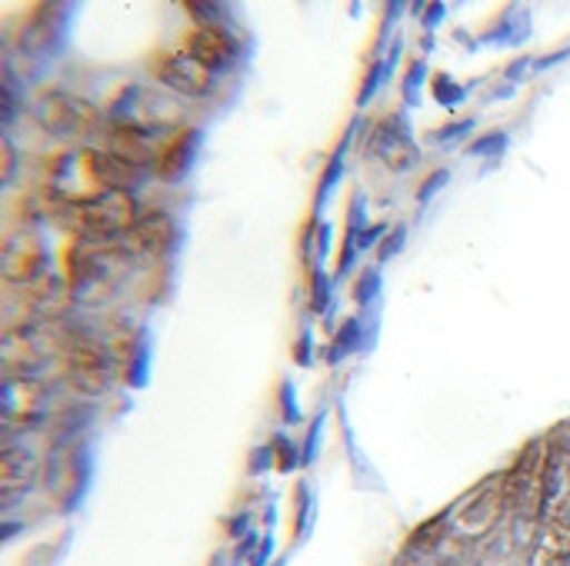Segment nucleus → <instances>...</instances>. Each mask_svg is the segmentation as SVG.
<instances>
[{
	"label": "nucleus",
	"mask_w": 570,
	"mask_h": 566,
	"mask_svg": "<svg viewBox=\"0 0 570 566\" xmlns=\"http://www.w3.org/2000/svg\"><path fill=\"white\" fill-rule=\"evenodd\" d=\"M127 267H130V254L117 240L77 237L67 254L70 300L83 307L104 304L117 290V284L127 277Z\"/></svg>",
	"instance_id": "obj_1"
},
{
	"label": "nucleus",
	"mask_w": 570,
	"mask_h": 566,
	"mask_svg": "<svg viewBox=\"0 0 570 566\" xmlns=\"http://www.w3.org/2000/svg\"><path fill=\"white\" fill-rule=\"evenodd\" d=\"M70 330L63 320H17L7 324L0 337L3 377L7 374H33L53 357H63L70 344Z\"/></svg>",
	"instance_id": "obj_2"
},
{
	"label": "nucleus",
	"mask_w": 570,
	"mask_h": 566,
	"mask_svg": "<svg viewBox=\"0 0 570 566\" xmlns=\"http://www.w3.org/2000/svg\"><path fill=\"white\" fill-rule=\"evenodd\" d=\"M117 357L110 350V344L90 330H70V344L63 350V374L67 384L90 400H100L110 394L114 380H117Z\"/></svg>",
	"instance_id": "obj_3"
},
{
	"label": "nucleus",
	"mask_w": 570,
	"mask_h": 566,
	"mask_svg": "<svg viewBox=\"0 0 570 566\" xmlns=\"http://www.w3.org/2000/svg\"><path fill=\"white\" fill-rule=\"evenodd\" d=\"M60 217L80 234L94 240H120L134 224H137V203L130 190H100L90 200L80 203H63L60 200Z\"/></svg>",
	"instance_id": "obj_4"
},
{
	"label": "nucleus",
	"mask_w": 570,
	"mask_h": 566,
	"mask_svg": "<svg viewBox=\"0 0 570 566\" xmlns=\"http://www.w3.org/2000/svg\"><path fill=\"white\" fill-rule=\"evenodd\" d=\"M548 454L551 444L548 440H531L521 457L514 460V467L504 474L508 480V504L511 514L518 517L521 527H538L544 517V474H548Z\"/></svg>",
	"instance_id": "obj_5"
},
{
	"label": "nucleus",
	"mask_w": 570,
	"mask_h": 566,
	"mask_svg": "<svg viewBox=\"0 0 570 566\" xmlns=\"http://www.w3.org/2000/svg\"><path fill=\"white\" fill-rule=\"evenodd\" d=\"M504 514H511V504H508V480L501 474L474 487L444 517V527H448V537L454 540H484L504 520Z\"/></svg>",
	"instance_id": "obj_6"
},
{
	"label": "nucleus",
	"mask_w": 570,
	"mask_h": 566,
	"mask_svg": "<svg viewBox=\"0 0 570 566\" xmlns=\"http://www.w3.org/2000/svg\"><path fill=\"white\" fill-rule=\"evenodd\" d=\"M33 120L60 140H83L97 130L100 113L90 100L63 90V87H50L43 93H37L33 100Z\"/></svg>",
	"instance_id": "obj_7"
},
{
	"label": "nucleus",
	"mask_w": 570,
	"mask_h": 566,
	"mask_svg": "<svg viewBox=\"0 0 570 566\" xmlns=\"http://www.w3.org/2000/svg\"><path fill=\"white\" fill-rule=\"evenodd\" d=\"M110 123H124V127H137L147 133H164L170 127L180 123V103L170 100L160 90H147V87H124L120 97L110 107Z\"/></svg>",
	"instance_id": "obj_8"
},
{
	"label": "nucleus",
	"mask_w": 570,
	"mask_h": 566,
	"mask_svg": "<svg viewBox=\"0 0 570 566\" xmlns=\"http://www.w3.org/2000/svg\"><path fill=\"white\" fill-rule=\"evenodd\" d=\"M47 384L37 380L33 374H7L0 387V410H3V427L13 430H30L43 420L47 414Z\"/></svg>",
	"instance_id": "obj_9"
},
{
	"label": "nucleus",
	"mask_w": 570,
	"mask_h": 566,
	"mask_svg": "<svg viewBox=\"0 0 570 566\" xmlns=\"http://www.w3.org/2000/svg\"><path fill=\"white\" fill-rule=\"evenodd\" d=\"M0 274L10 287H30L33 280L50 274L43 240L27 227L10 230L3 237V247H0Z\"/></svg>",
	"instance_id": "obj_10"
},
{
	"label": "nucleus",
	"mask_w": 570,
	"mask_h": 566,
	"mask_svg": "<svg viewBox=\"0 0 570 566\" xmlns=\"http://www.w3.org/2000/svg\"><path fill=\"white\" fill-rule=\"evenodd\" d=\"M157 83H164L167 90L180 93V97H207L214 90V73L197 63L187 50H167V53H157L154 63H150Z\"/></svg>",
	"instance_id": "obj_11"
},
{
	"label": "nucleus",
	"mask_w": 570,
	"mask_h": 566,
	"mask_svg": "<svg viewBox=\"0 0 570 566\" xmlns=\"http://www.w3.org/2000/svg\"><path fill=\"white\" fill-rule=\"evenodd\" d=\"M367 153L377 157L387 170L394 173H407L421 163V150L411 137V130L397 120V117H387L381 120L374 130H371V140H367Z\"/></svg>",
	"instance_id": "obj_12"
},
{
	"label": "nucleus",
	"mask_w": 570,
	"mask_h": 566,
	"mask_svg": "<svg viewBox=\"0 0 570 566\" xmlns=\"http://www.w3.org/2000/svg\"><path fill=\"white\" fill-rule=\"evenodd\" d=\"M107 153H114L117 160L144 170V167H157L160 160V143H157V133H147V130H137V127H124V123H110L107 133H104V143H100Z\"/></svg>",
	"instance_id": "obj_13"
},
{
	"label": "nucleus",
	"mask_w": 570,
	"mask_h": 566,
	"mask_svg": "<svg viewBox=\"0 0 570 566\" xmlns=\"http://www.w3.org/2000/svg\"><path fill=\"white\" fill-rule=\"evenodd\" d=\"M174 234H177L174 217L167 210H150V214H140L137 224L117 244L130 254V260L134 257H154L174 244Z\"/></svg>",
	"instance_id": "obj_14"
},
{
	"label": "nucleus",
	"mask_w": 570,
	"mask_h": 566,
	"mask_svg": "<svg viewBox=\"0 0 570 566\" xmlns=\"http://www.w3.org/2000/svg\"><path fill=\"white\" fill-rule=\"evenodd\" d=\"M184 50H187L197 63H204L210 73H217V70H224V67L234 63V57H237V40H234L220 23H197V27L187 33Z\"/></svg>",
	"instance_id": "obj_15"
},
{
	"label": "nucleus",
	"mask_w": 570,
	"mask_h": 566,
	"mask_svg": "<svg viewBox=\"0 0 570 566\" xmlns=\"http://www.w3.org/2000/svg\"><path fill=\"white\" fill-rule=\"evenodd\" d=\"M37 474H40V460L27 447L3 444V450H0V490H3V500H13V497L27 494L33 487Z\"/></svg>",
	"instance_id": "obj_16"
},
{
	"label": "nucleus",
	"mask_w": 570,
	"mask_h": 566,
	"mask_svg": "<svg viewBox=\"0 0 570 566\" xmlns=\"http://www.w3.org/2000/svg\"><path fill=\"white\" fill-rule=\"evenodd\" d=\"M570 514V450L554 440L548 454V474H544V520Z\"/></svg>",
	"instance_id": "obj_17"
},
{
	"label": "nucleus",
	"mask_w": 570,
	"mask_h": 566,
	"mask_svg": "<svg viewBox=\"0 0 570 566\" xmlns=\"http://www.w3.org/2000/svg\"><path fill=\"white\" fill-rule=\"evenodd\" d=\"M531 566H568L570 564V514L551 517L541 524V534L531 550Z\"/></svg>",
	"instance_id": "obj_18"
},
{
	"label": "nucleus",
	"mask_w": 570,
	"mask_h": 566,
	"mask_svg": "<svg viewBox=\"0 0 570 566\" xmlns=\"http://www.w3.org/2000/svg\"><path fill=\"white\" fill-rule=\"evenodd\" d=\"M197 147H200V130H180L174 140L164 143L160 160H157V173L164 180H170V183L180 180L190 170V163L197 157Z\"/></svg>",
	"instance_id": "obj_19"
},
{
	"label": "nucleus",
	"mask_w": 570,
	"mask_h": 566,
	"mask_svg": "<svg viewBox=\"0 0 570 566\" xmlns=\"http://www.w3.org/2000/svg\"><path fill=\"white\" fill-rule=\"evenodd\" d=\"M0 153H3V173L0 177H3V183H10L13 173H17V150H13V143L7 137L0 140Z\"/></svg>",
	"instance_id": "obj_20"
},
{
	"label": "nucleus",
	"mask_w": 570,
	"mask_h": 566,
	"mask_svg": "<svg viewBox=\"0 0 570 566\" xmlns=\"http://www.w3.org/2000/svg\"><path fill=\"white\" fill-rule=\"evenodd\" d=\"M504 140H508L504 133H491V137H484L481 143H474L471 153H481V157H484V153H498V150H504Z\"/></svg>",
	"instance_id": "obj_21"
},
{
	"label": "nucleus",
	"mask_w": 570,
	"mask_h": 566,
	"mask_svg": "<svg viewBox=\"0 0 570 566\" xmlns=\"http://www.w3.org/2000/svg\"><path fill=\"white\" fill-rule=\"evenodd\" d=\"M187 10L200 20V23H217V3H187Z\"/></svg>",
	"instance_id": "obj_22"
},
{
	"label": "nucleus",
	"mask_w": 570,
	"mask_h": 566,
	"mask_svg": "<svg viewBox=\"0 0 570 566\" xmlns=\"http://www.w3.org/2000/svg\"><path fill=\"white\" fill-rule=\"evenodd\" d=\"M441 183H448V173L441 170V173H434L424 187H421V200H428V197H434V190L441 187Z\"/></svg>",
	"instance_id": "obj_23"
},
{
	"label": "nucleus",
	"mask_w": 570,
	"mask_h": 566,
	"mask_svg": "<svg viewBox=\"0 0 570 566\" xmlns=\"http://www.w3.org/2000/svg\"><path fill=\"white\" fill-rule=\"evenodd\" d=\"M397 244H404V230H394V237H391V240H387V244L381 247V254H377V257H381V260H387V257H391V254L397 250Z\"/></svg>",
	"instance_id": "obj_24"
},
{
	"label": "nucleus",
	"mask_w": 570,
	"mask_h": 566,
	"mask_svg": "<svg viewBox=\"0 0 570 566\" xmlns=\"http://www.w3.org/2000/svg\"><path fill=\"white\" fill-rule=\"evenodd\" d=\"M568 566H570V564H568Z\"/></svg>",
	"instance_id": "obj_25"
}]
</instances>
